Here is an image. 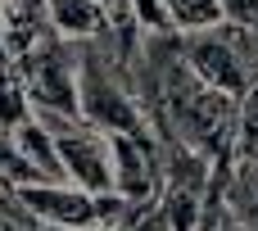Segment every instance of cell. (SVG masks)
Wrapping results in <instances>:
<instances>
[{
    "label": "cell",
    "mask_w": 258,
    "mask_h": 231,
    "mask_svg": "<svg viewBox=\"0 0 258 231\" xmlns=\"http://www.w3.org/2000/svg\"><path fill=\"white\" fill-rule=\"evenodd\" d=\"M9 68L23 82V91H27L32 118L77 123V54H73L68 41L50 36L36 50H27L23 59H14Z\"/></svg>",
    "instance_id": "obj_1"
},
{
    "label": "cell",
    "mask_w": 258,
    "mask_h": 231,
    "mask_svg": "<svg viewBox=\"0 0 258 231\" xmlns=\"http://www.w3.org/2000/svg\"><path fill=\"white\" fill-rule=\"evenodd\" d=\"M177 50L186 59V68L213 86L218 95L227 100H240L254 77H249V64H245V32L240 27H209V32H190V36H177Z\"/></svg>",
    "instance_id": "obj_2"
},
{
    "label": "cell",
    "mask_w": 258,
    "mask_h": 231,
    "mask_svg": "<svg viewBox=\"0 0 258 231\" xmlns=\"http://www.w3.org/2000/svg\"><path fill=\"white\" fill-rule=\"evenodd\" d=\"M50 136H54V154H59V168H63V182L77 186V191H91V195H113V159H109V136L86 127L82 118L77 123H63V118H36Z\"/></svg>",
    "instance_id": "obj_3"
},
{
    "label": "cell",
    "mask_w": 258,
    "mask_h": 231,
    "mask_svg": "<svg viewBox=\"0 0 258 231\" xmlns=\"http://www.w3.org/2000/svg\"><path fill=\"white\" fill-rule=\"evenodd\" d=\"M109 159H113V195L136 204V209H150L159 200V186H163L154 132L145 127V132L109 136Z\"/></svg>",
    "instance_id": "obj_4"
},
{
    "label": "cell",
    "mask_w": 258,
    "mask_h": 231,
    "mask_svg": "<svg viewBox=\"0 0 258 231\" xmlns=\"http://www.w3.org/2000/svg\"><path fill=\"white\" fill-rule=\"evenodd\" d=\"M50 18H45V0H0V41L9 64L23 59L27 50H36L41 41H50Z\"/></svg>",
    "instance_id": "obj_5"
},
{
    "label": "cell",
    "mask_w": 258,
    "mask_h": 231,
    "mask_svg": "<svg viewBox=\"0 0 258 231\" xmlns=\"http://www.w3.org/2000/svg\"><path fill=\"white\" fill-rule=\"evenodd\" d=\"M45 18H50V32L68 45L95 41L109 27V14L100 9V0H45Z\"/></svg>",
    "instance_id": "obj_6"
},
{
    "label": "cell",
    "mask_w": 258,
    "mask_h": 231,
    "mask_svg": "<svg viewBox=\"0 0 258 231\" xmlns=\"http://www.w3.org/2000/svg\"><path fill=\"white\" fill-rule=\"evenodd\" d=\"M9 141H14L18 159L27 163V172L36 182H63V168H59V154H54V136L36 118H27L18 132H9Z\"/></svg>",
    "instance_id": "obj_7"
},
{
    "label": "cell",
    "mask_w": 258,
    "mask_h": 231,
    "mask_svg": "<svg viewBox=\"0 0 258 231\" xmlns=\"http://www.w3.org/2000/svg\"><path fill=\"white\" fill-rule=\"evenodd\" d=\"M177 36H190V32H209V27H222V9L218 0H163Z\"/></svg>",
    "instance_id": "obj_8"
},
{
    "label": "cell",
    "mask_w": 258,
    "mask_h": 231,
    "mask_svg": "<svg viewBox=\"0 0 258 231\" xmlns=\"http://www.w3.org/2000/svg\"><path fill=\"white\" fill-rule=\"evenodd\" d=\"M27 118H32V104H27L23 82L14 77V68H0V136L18 132Z\"/></svg>",
    "instance_id": "obj_9"
},
{
    "label": "cell",
    "mask_w": 258,
    "mask_h": 231,
    "mask_svg": "<svg viewBox=\"0 0 258 231\" xmlns=\"http://www.w3.org/2000/svg\"><path fill=\"white\" fill-rule=\"evenodd\" d=\"M127 9H132V23H136L141 36H177V27H172L163 0H132Z\"/></svg>",
    "instance_id": "obj_10"
},
{
    "label": "cell",
    "mask_w": 258,
    "mask_h": 231,
    "mask_svg": "<svg viewBox=\"0 0 258 231\" xmlns=\"http://www.w3.org/2000/svg\"><path fill=\"white\" fill-rule=\"evenodd\" d=\"M218 9H222V23L227 27L258 32V0H218Z\"/></svg>",
    "instance_id": "obj_11"
}]
</instances>
